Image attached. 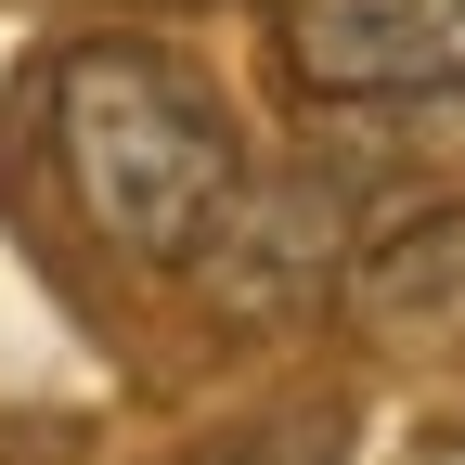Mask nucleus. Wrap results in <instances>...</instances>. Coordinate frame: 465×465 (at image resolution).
Segmentation results:
<instances>
[{"label": "nucleus", "mask_w": 465, "mask_h": 465, "mask_svg": "<svg viewBox=\"0 0 465 465\" xmlns=\"http://www.w3.org/2000/svg\"><path fill=\"white\" fill-rule=\"evenodd\" d=\"M272 65L323 116L465 104V0H272Z\"/></svg>", "instance_id": "obj_2"}, {"label": "nucleus", "mask_w": 465, "mask_h": 465, "mask_svg": "<svg viewBox=\"0 0 465 465\" xmlns=\"http://www.w3.org/2000/svg\"><path fill=\"white\" fill-rule=\"evenodd\" d=\"M39 155L65 207L91 220V246L130 272H207V246L246 207V143L194 91L182 52L155 39H65L39 65Z\"/></svg>", "instance_id": "obj_1"}, {"label": "nucleus", "mask_w": 465, "mask_h": 465, "mask_svg": "<svg viewBox=\"0 0 465 465\" xmlns=\"http://www.w3.org/2000/svg\"><path fill=\"white\" fill-rule=\"evenodd\" d=\"M220 465H323L311 440H246V452H220Z\"/></svg>", "instance_id": "obj_5"}, {"label": "nucleus", "mask_w": 465, "mask_h": 465, "mask_svg": "<svg viewBox=\"0 0 465 465\" xmlns=\"http://www.w3.org/2000/svg\"><path fill=\"white\" fill-rule=\"evenodd\" d=\"M336 311L362 349H388V362H440V349H465V194L388 220L362 259H349Z\"/></svg>", "instance_id": "obj_4"}, {"label": "nucleus", "mask_w": 465, "mask_h": 465, "mask_svg": "<svg viewBox=\"0 0 465 465\" xmlns=\"http://www.w3.org/2000/svg\"><path fill=\"white\" fill-rule=\"evenodd\" d=\"M362 194H375V168L362 155H298L284 182H246V207H232V232L207 246V298L232 311H311L323 284H349V259L375 246L362 232Z\"/></svg>", "instance_id": "obj_3"}]
</instances>
